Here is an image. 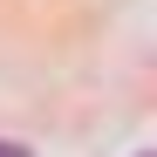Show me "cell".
I'll return each mask as SVG.
<instances>
[{
    "mask_svg": "<svg viewBox=\"0 0 157 157\" xmlns=\"http://www.w3.org/2000/svg\"><path fill=\"white\" fill-rule=\"evenodd\" d=\"M0 157H28V150H21V144H0Z\"/></svg>",
    "mask_w": 157,
    "mask_h": 157,
    "instance_id": "obj_1",
    "label": "cell"
}]
</instances>
